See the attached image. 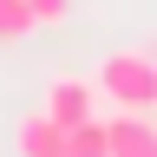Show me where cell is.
<instances>
[{
	"label": "cell",
	"instance_id": "cell-3",
	"mask_svg": "<svg viewBox=\"0 0 157 157\" xmlns=\"http://www.w3.org/2000/svg\"><path fill=\"white\" fill-rule=\"evenodd\" d=\"M105 144H111V157H157L151 111H111L105 118Z\"/></svg>",
	"mask_w": 157,
	"mask_h": 157
},
{
	"label": "cell",
	"instance_id": "cell-1",
	"mask_svg": "<svg viewBox=\"0 0 157 157\" xmlns=\"http://www.w3.org/2000/svg\"><path fill=\"white\" fill-rule=\"evenodd\" d=\"M92 92H98V98H111L118 111H151V105H157V59H151V46L105 52V59H98Z\"/></svg>",
	"mask_w": 157,
	"mask_h": 157
},
{
	"label": "cell",
	"instance_id": "cell-6",
	"mask_svg": "<svg viewBox=\"0 0 157 157\" xmlns=\"http://www.w3.org/2000/svg\"><path fill=\"white\" fill-rule=\"evenodd\" d=\"M26 33H33V13H26V0H0V46H20Z\"/></svg>",
	"mask_w": 157,
	"mask_h": 157
},
{
	"label": "cell",
	"instance_id": "cell-7",
	"mask_svg": "<svg viewBox=\"0 0 157 157\" xmlns=\"http://www.w3.org/2000/svg\"><path fill=\"white\" fill-rule=\"evenodd\" d=\"M26 13H33V26H59L72 13V0H26Z\"/></svg>",
	"mask_w": 157,
	"mask_h": 157
},
{
	"label": "cell",
	"instance_id": "cell-4",
	"mask_svg": "<svg viewBox=\"0 0 157 157\" xmlns=\"http://www.w3.org/2000/svg\"><path fill=\"white\" fill-rule=\"evenodd\" d=\"M20 157H66V131H59L46 111L20 118Z\"/></svg>",
	"mask_w": 157,
	"mask_h": 157
},
{
	"label": "cell",
	"instance_id": "cell-5",
	"mask_svg": "<svg viewBox=\"0 0 157 157\" xmlns=\"http://www.w3.org/2000/svg\"><path fill=\"white\" fill-rule=\"evenodd\" d=\"M66 157H111V144H105V118L72 124V131H66Z\"/></svg>",
	"mask_w": 157,
	"mask_h": 157
},
{
	"label": "cell",
	"instance_id": "cell-2",
	"mask_svg": "<svg viewBox=\"0 0 157 157\" xmlns=\"http://www.w3.org/2000/svg\"><path fill=\"white\" fill-rule=\"evenodd\" d=\"M92 105H98L92 78H52V85H46V118H52L59 131H72V124H85V118H98Z\"/></svg>",
	"mask_w": 157,
	"mask_h": 157
}]
</instances>
